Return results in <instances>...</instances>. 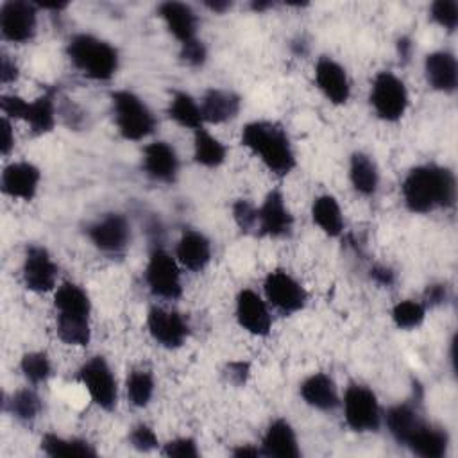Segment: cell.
<instances>
[{"mask_svg":"<svg viewBox=\"0 0 458 458\" xmlns=\"http://www.w3.org/2000/svg\"><path fill=\"white\" fill-rule=\"evenodd\" d=\"M9 406H11V413L21 422H32L41 411V401L38 394L30 388L18 390L9 401Z\"/></svg>","mask_w":458,"mask_h":458,"instance_id":"obj_37","label":"cell"},{"mask_svg":"<svg viewBox=\"0 0 458 458\" xmlns=\"http://www.w3.org/2000/svg\"><path fill=\"white\" fill-rule=\"evenodd\" d=\"M250 7L259 13V11H265L267 7H270V4H268V2H254Z\"/></svg>","mask_w":458,"mask_h":458,"instance_id":"obj_51","label":"cell"},{"mask_svg":"<svg viewBox=\"0 0 458 458\" xmlns=\"http://www.w3.org/2000/svg\"><path fill=\"white\" fill-rule=\"evenodd\" d=\"M426 306L419 301H399L392 308V320L399 329H415L424 322Z\"/></svg>","mask_w":458,"mask_h":458,"instance_id":"obj_35","label":"cell"},{"mask_svg":"<svg viewBox=\"0 0 458 458\" xmlns=\"http://www.w3.org/2000/svg\"><path fill=\"white\" fill-rule=\"evenodd\" d=\"M242 145L254 152L276 175H288L295 168V154L286 131L274 122H250L242 131Z\"/></svg>","mask_w":458,"mask_h":458,"instance_id":"obj_2","label":"cell"},{"mask_svg":"<svg viewBox=\"0 0 458 458\" xmlns=\"http://www.w3.org/2000/svg\"><path fill=\"white\" fill-rule=\"evenodd\" d=\"M41 451L48 456H95V449L82 438H63L47 433L41 438Z\"/></svg>","mask_w":458,"mask_h":458,"instance_id":"obj_33","label":"cell"},{"mask_svg":"<svg viewBox=\"0 0 458 458\" xmlns=\"http://www.w3.org/2000/svg\"><path fill=\"white\" fill-rule=\"evenodd\" d=\"M168 116L177 122L181 127H188V129H200L204 120H202V113H200V104L195 102V98L191 95H188L186 91H177L174 93L170 106H168Z\"/></svg>","mask_w":458,"mask_h":458,"instance_id":"obj_32","label":"cell"},{"mask_svg":"<svg viewBox=\"0 0 458 458\" xmlns=\"http://www.w3.org/2000/svg\"><path fill=\"white\" fill-rule=\"evenodd\" d=\"M293 225V216L284 204L283 191L279 188L267 193L263 204L258 208L256 234L283 238L288 236Z\"/></svg>","mask_w":458,"mask_h":458,"instance_id":"obj_14","label":"cell"},{"mask_svg":"<svg viewBox=\"0 0 458 458\" xmlns=\"http://www.w3.org/2000/svg\"><path fill=\"white\" fill-rule=\"evenodd\" d=\"M261 453L274 458H297L301 454L293 428L284 419H276L265 431Z\"/></svg>","mask_w":458,"mask_h":458,"instance_id":"obj_21","label":"cell"},{"mask_svg":"<svg viewBox=\"0 0 458 458\" xmlns=\"http://www.w3.org/2000/svg\"><path fill=\"white\" fill-rule=\"evenodd\" d=\"M145 281L148 290L156 297L174 301V299H179L182 293L179 265L163 249H154L150 252L148 263L145 267Z\"/></svg>","mask_w":458,"mask_h":458,"instance_id":"obj_8","label":"cell"},{"mask_svg":"<svg viewBox=\"0 0 458 458\" xmlns=\"http://www.w3.org/2000/svg\"><path fill=\"white\" fill-rule=\"evenodd\" d=\"M114 122L125 140L140 141L154 132L156 118L148 106L132 91L118 89L111 93Z\"/></svg>","mask_w":458,"mask_h":458,"instance_id":"obj_4","label":"cell"},{"mask_svg":"<svg viewBox=\"0 0 458 458\" xmlns=\"http://www.w3.org/2000/svg\"><path fill=\"white\" fill-rule=\"evenodd\" d=\"M263 290H265L267 301L283 315H292L302 310L306 304L304 288L286 270L276 268L268 272L263 283Z\"/></svg>","mask_w":458,"mask_h":458,"instance_id":"obj_9","label":"cell"},{"mask_svg":"<svg viewBox=\"0 0 458 458\" xmlns=\"http://www.w3.org/2000/svg\"><path fill=\"white\" fill-rule=\"evenodd\" d=\"M370 104L381 120H399L408 107L404 82L392 72H379L370 86Z\"/></svg>","mask_w":458,"mask_h":458,"instance_id":"obj_6","label":"cell"},{"mask_svg":"<svg viewBox=\"0 0 458 458\" xmlns=\"http://www.w3.org/2000/svg\"><path fill=\"white\" fill-rule=\"evenodd\" d=\"M233 216L234 222L238 224V227L243 233H256L258 227V208L247 200V199H240L233 204Z\"/></svg>","mask_w":458,"mask_h":458,"instance_id":"obj_39","label":"cell"},{"mask_svg":"<svg viewBox=\"0 0 458 458\" xmlns=\"http://www.w3.org/2000/svg\"><path fill=\"white\" fill-rule=\"evenodd\" d=\"M88 238L106 254H120L131 242V225L120 213H107L88 225Z\"/></svg>","mask_w":458,"mask_h":458,"instance_id":"obj_11","label":"cell"},{"mask_svg":"<svg viewBox=\"0 0 458 458\" xmlns=\"http://www.w3.org/2000/svg\"><path fill=\"white\" fill-rule=\"evenodd\" d=\"M447 299V288L445 284H431L424 292V306H438L445 302Z\"/></svg>","mask_w":458,"mask_h":458,"instance_id":"obj_43","label":"cell"},{"mask_svg":"<svg viewBox=\"0 0 458 458\" xmlns=\"http://www.w3.org/2000/svg\"><path fill=\"white\" fill-rule=\"evenodd\" d=\"M349 179L352 188L360 195L363 197L374 195L379 184V174L372 157L363 152H354L349 163Z\"/></svg>","mask_w":458,"mask_h":458,"instance_id":"obj_29","label":"cell"},{"mask_svg":"<svg viewBox=\"0 0 458 458\" xmlns=\"http://www.w3.org/2000/svg\"><path fill=\"white\" fill-rule=\"evenodd\" d=\"M66 54L72 64L93 81H109L118 70L116 48L91 34H75L68 41Z\"/></svg>","mask_w":458,"mask_h":458,"instance_id":"obj_3","label":"cell"},{"mask_svg":"<svg viewBox=\"0 0 458 458\" xmlns=\"http://www.w3.org/2000/svg\"><path fill=\"white\" fill-rule=\"evenodd\" d=\"M143 170L159 182H174L179 172V157L166 141H152L143 148Z\"/></svg>","mask_w":458,"mask_h":458,"instance_id":"obj_18","label":"cell"},{"mask_svg":"<svg viewBox=\"0 0 458 458\" xmlns=\"http://www.w3.org/2000/svg\"><path fill=\"white\" fill-rule=\"evenodd\" d=\"M301 397L306 404L320 411H331L340 404L336 385L324 372H315L301 383Z\"/></svg>","mask_w":458,"mask_h":458,"instance_id":"obj_23","label":"cell"},{"mask_svg":"<svg viewBox=\"0 0 458 458\" xmlns=\"http://www.w3.org/2000/svg\"><path fill=\"white\" fill-rule=\"evenodd\" d=\"M23 284L27 290L43 293L50 292L55 286L57 265L54 263L48 250L41 245H29L25 250L23 268H21Z\"/></svg>","mask_w":458,"mask_h":458,"instance_id":"obj_13","label":"cell"},{"mask_svg":"<svg viewBox=\"0 0 458 458\" xmlns=\"http://www.w3.org/2000/svg\"><path fill=\"white\" fill-rule=\"evenodd\" d=\"M431 18L444 27L445 30L453 32L458 25V4L453 0H437L431 4Z\"/></svg>","mask_w":458,"mask_h":458,"instance_id":"obj_38","label":"cell"},{"mask_svg":"<svg viewBox=\"0 0 458 458\" xmlns=\"http://www.w3.org/2000/svg\"><path fill=\"white\" fill-rule=\"evenodd\" d=\"M225 156H227V148L218 138H215L204 127L195 131L193 157L199 165L208 168H216L225 161Z\"/></svg>","mask_w":458,"mask_h":458,"instance_id":"obj_31","label":"cell"},{"mask_svg":"<svg viewBox=\"0 0 458 458\" xmlns=\"http://www.w3.org/2000/svg\"><path fill=\"white\" fill-rule=\"evenodd\" d=\"M311 218L329 236H340L344 231L342 209L333 195H318L313 200Z\"/></svg>","mask_w":458,"mask_h":458,"instance_id":"obj_30","label":"cell"},{"mask_svg":"<svg viewBox=\"0 0 458 458\" xmlns=\"http://www.w3.org/2000/svg\"><path fill=\"white\" fill-rule=\"evenodd\" d=\"M157 13L181 45L197 38V16L190 5L182 2H163Z\"/></svg>","mask_w":458,"mask_h":458,"instance_id":"obj_22","label":"cell"},{"mask_svg":"<svg viewBox=\"0 0 458 458\" xmlns=\"http://www.w3.org/2000/svg\"><path fill=\"white\" fill-rule=\"evenodd\" d=\"M227 377L231 383L234 385H243L247 381V376H249V363L245 361H231L227 365Z\"/></svg>","mask_w":458,"mask_h":458,"instance_id":"obj_44","label":"cell"},{"mask_svg":"<svg viewBox=\"0 0 458 458\" xmlns=\"http://www.w3.org/2000/svg\"><path fill=\"white\" fill-rule=\"evenodd\" d=\"M125 388H127V397L131 404L143 408L150 403L154 395V377L148 370L136 369L127 376Z\"/></svg>","mask_w":458,"mask_h":458,"instance_id":"obj_34","label":"cell"},{"mask_svg":"<svg viewBox=\"0 0 458 458\" xmlns=\"http://www.w3.org/2000/svg\"><path fill=\"white\" fill-rule=\"evenodd\" d=\"M370 277H372L377 284H381V286H392L394 281H395L394 272H392L388 267H381V265H377V267H374V268L370 270Z\"/></svg>","mask_w":458,"mask_h":458,"instance_id":"obj_46","label":"cell"},{"mask_svg":"<svg viewBox=\"0 0 458 458\" xmlns=\"http://www.w3.org/2000/svg\"><path fill=\"white\" fill-rule=\"evenodd\" d=\"M54 308L57 317L68 318H89L91 302L84 288L75 283L64 281L54 293Z\"/></svg>","mask_w":458,"mask_h":458,"instance_id":"obj_25","label":"cell"},{"mask_svg":"<svg viewBox=\"0 0 458 458\" xmlns=\"http://www.w3.org/2000/svg\"><path fill=\"white\" fill-rule=\"evenodd\" d=\"M14 147V136H13V127L11 122L7 120V116L2 118V143H0V150L2 156H9V152Z\"/></svg>","mask_w":458,"mask_h":458,"instance_id":"obj_45","label":"cell"},{"mask_svg":"<svg viewBox=\"0 0 458 458\" xmlns=\"http://www.w3.org/2000/svg\"><path fill=\"white\" fill-rule=\"evenodd\" d=\"M424 73L428 84L442 93H453L458 86V64L451 52L437 50L426 55Z\"/></svg>","mask_w":458,"mask_h":458,"instance_id":"obj_19","label":"cell"},{"mask_svg":"<svg viewBox=\"0 0 458 458\" xmlns=\"http://www.w3.org/2000/svg\"><path fill=\"white\" fill-rule=\"evenodd\" d=\"M397 48H399V55H401V57H404V59L410 57V54H411V43H410L408 38H401L399 43H397Z\"/></svg>","mask_w":458,"mask_h":458,"instance_id":"obj_50","label":"cell"},{"mask_svg":"<svg viewBox=\"0 0 458 458\" xmlns=\"http://www.w3.org/2000/svg\"><path fill=\"white\" fill-rule=\"evenodd\" d=\"M240 111V97L227 89L211 88L200 100L202 120L209 123H224L234 118Z\"/></svg>","mask_w":458,"mask_h":458,"instance_id":"obj_24","label":"cell"},{"mask_svg":"<svg viewBox=\"0 0 458 458\" xmlns=\"http://www.w3.org/2000/svg\"><path fill=\"white\" fill-rule=\"evenodd\" d=\"M129 444L136 451H141V453L154 451L159 445L154 429L150 426H147V424H138V426L132 428V431L129 433Z\"/></svg>","mask_w":458,"mask_h":458,"instance_id":"obj_40","label":"cell"},{"mask_svg":"<svg viewBox=\"0 0 458 458\" xmlns=\"http://www.w3.org/2000/svg\"><path fill=\"white\" fill-rule=\"evenodd\" d=\"M236 320L247 333L256 336H267L272 327L265 301L250 288H243L236 297Z\"/></svg>","mask_w":458,"mask_h":458,"instance_id":"obj_15","label":"cell"},{"mask_svg":"<svg viewBox=\"0 0 458 458\" xmlns=\"http://www.w3.org/2000/svg\"><path fill=\"white\" fill-rule=\"evenodd\" d=\"M344 419L352 431H377L381 410L376 394L365 385H349L344 394Z\"/></svg>","mask_w":458,"mask_h":458,"instance_id":"obj_5","label":"cell"},{"mask_svg":"<svg viewBox=\"0 0 458 458\" xmlns=\"http://www.w3.org/2000/svg\"><path fill=\"white\" fill-rule=\"evenodd\" d=\"M263 453H261V449H258V447H252V445H240V447H236V449H233V456H236V458H256V456H261Z\"/></svg>","mask_w":458,"mask_h":458,"instance_id":"obj_48","label":"cell"},{"mask_svg":"<svg viewBox=\"0 0 458 458\" xmlns=\"http://www.w3.org/2000/svg\"><path fill=\"white\" fill-rule=\"evenodd\" d=\"M147 329L150 336L166 349L181 347L190 335V326L181 313L157 306L148 310Z\"/></svg>","mask_w":458,"mask_h":458,"instance_id":"obj_12","label":"cell"},{"mask_svg":"<svg viewBox=\"0 0 458 458\" xmlns=\"http://www.w3.org/2000/svg\"><path fill=\"white\" fill-rule=\"evenodd\" d=\"M315 84L324 97L335 104H345L351 95V86L345 70L331 57L322 55L315 64Z\"/></svg>","mask_w":458,"mask_h":458,"instance_id":"obj_16","label":"cell"},{"mask_svg":"<svg viewBox=\"0 0 458 458\" xmlns=\"http://www.w3.org/2000/svg\"><path fill=\"white\" fill-rule=\"evenodd\" d=\"M385 420L390 435L395 438L397 444H403V445H406L408 440L426 422L410 404H395L388 408Z\"/></svg>","mask_w":458,"mask_h":458,"instance_id":"obj_28","label":"cell"},{"mask_svg":"<svg viewBox=\"0 0 458 458\" xmlns=\"http://www.w3.org/2000/svg\"><path fill=\"white\" fill-rule=\"evenodd\" d=\"M401 193L411 213H429L437 208H451L456 200V179L449 168L420 165L408 172L401 184Z\"/></svg>","mask_w":458,"mask_h":458,"instance_id":"obj_1","label":"cell"},{"mask_svg":"<svg viewBox=\"0 0 458 458\" xmlns=\"http://www.w3.org/2000/svg\"><path fill=\"white\" fill-rule=\"evenodd\" d=\"M406 447L422 458H442L449 447V435L445 429L424 422Z\"/></svg>","mask_w":458,"mask_h":458,"instance_id":"obj_26","label":"cell"},{"mask_svg":"<svg viewBox=\"0 0 458 458\" xmlns=\"http://www.w3.org/2000/svg\"><path fill=\"white\" fill-rule=\"evenodd\" d=\"M29 123L34 134L50 132L55 125V104H54V89L45 91L32 102H25L21 118Z\"/></svg>","mask_w":458,"mask_h":458,"instance_id":"obj_27","label":"cell"},{"mask_svg":"<svg viewBox=\"0 0 458 458\" xmlns=\"http://www.w3.org/2000/svg\"><path fill=\"white\" fill-rule=\"evenodd\" d=\"M36 4L25 0H9L0 7V30L4 39L25 43L36 32Z\"/></svg>","mask_w":458,"mask_h":458,"instance_id":"obj_10","label":"cell"},{"mask_svg":"<svg viewBox=\"0 0 458 458\" xmlns=\"http://www.w3.org/2000/svg\"><path fill=\"white\" fill-rule=\"evenodd\" d=\"M41 179V172L38 166L27 161H18L11 163L4 168L2 179H0V188L5 195L13 199H21V200H32L38 184Z\"/></svg>","mask_w":458,"mask_h":458,"instance_id":"obj_17","label":"cell"},{"mask_svg":"<svg viewBox=\"0 0 458 458\" xmlns=\"http://www.w3.org/2000/svg\"><path fill=\"white\" fill-rule=\"evenodd\" d=\"M163 454H166L170 458H197L199 449H197V444L193 438L182 437V438H175V440H170L168 444H165Z\"/></svg>","mask_w":458,"mask_h":458,"instance_id":"obj_41","label":"cell"},{"mask_svg":"<svg viewBox=\"0 0 458 458\" xmlns=\"http://www.w3.org/2000/svg\"><path fill=\"white\" fill-rule=\"evenodd\" d=\"M0 79L4 84H9L18 79V66L14 61L9 59V55L2 57V70H0Z\"/></svg>","mask_w":458,"mask_h":458,"instance_id":"obj_47","label":"cell"},{"mask_svg":"<svg viewBox=\"0 0 458 458\" xmlns=\"http://www.w3.org/2000/svg\"><path fill=\"white\" fill-rule=\"evenodd\" d=\"M175 258L188 270L200 272L211 259V243L202 233L186 229L177 242Z\"/></svg>","mask_w":458,"mask_h":458,"instance_id":"obj_20","label":"cell"},{"mask_svg":"<svg viewBox=\"0 0 458 458\" xmlns=\"http://www.w3.org/2000/svg\"><path fill=\"white\" fill-rule=\"evenodd\" d=\"M20 369L30 385L45 383L52 374V365H50L48 356L39 351L23 354L21 361H20Z\"/></svg>","mask_w":458,"mask_h":458,"instance_id":"obj_36","label":"cell"},{"mask_svg":"<svg viewBox=\"0 0 458 458\" xmlns=\"http://www.w3.org/2000/svg\"><path fill=\"white\" fill-rule=\"evenodd\" d=\"M208 57V50H206V45L200 41V39H191L184 45H181V59L190 64V66H200L204 64Z\"/></svg>","mask_w":458,"mask_h":458,"instance_id":"obj_42","label":"cell"},{"mask_svg":"<svg viewBox=\"0 0 458 458\" xmlns=\"http://www.w3.org/2000/svg\"><path fill=\"white\" fill-rule=\"evenodd\" d=\"M206 7H209V9H211V11H215V13H224V11H227V9L231 7V2H227V0L206 2Z\"/></svg>","mask_w":458,"mask_h":458,"instance_id":"obj_49","label":"cell"},{"mask_svg":"<svg viewBox=\"0 0 458 458\" xmlns=\"http://www.w3.org/2000/svg\"><path fill=\"white\" fill-rule=\"evenodd\" d=\"M79 379L97 406L111 411L118 401V386L106 358L93 356L79 369Z\"/></svg>","mask_w":458,"mask_h":458,"instance_id":"obj_7","label":"cell"}]
</instances>
